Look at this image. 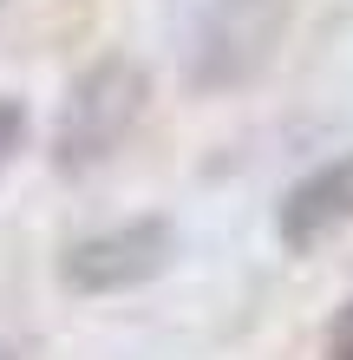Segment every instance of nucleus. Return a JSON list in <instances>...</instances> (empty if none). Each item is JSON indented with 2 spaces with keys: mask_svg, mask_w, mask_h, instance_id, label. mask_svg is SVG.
I'll return each mask as SVG.
<instances>
[{
  "mask_svg": "<svg viewBox=\"0 0 353 360\" xmlns=\"http://www.w3.org/2000/svg\"><path fill=\"white\" fill-rule=\"evenodd\" d=\"M144 105H151V72L131 53H98L86 72L66 86L53 118V171L59 177H86L105 158L124 151V138L138 131Z\"/></svg>",
  "mask_w": 353,
  "mask_h": 360,
  "instance_id": "f257e3e1",
  "label": "nucleus"
},
{
  "mask_svg": "<svg viewBox=\"0 0 353 360\" xmlns=\"http://www.w3.org/2000/svg\"><path fill=\"white\" fill-rule=\"evenodd\" d=\"M301 0H210L190 33V59H183V79L203 98L242 92L275 66L288 27H295Z\"/></svg>",
  "mask_w": 353,
  "mask_h": 360,
  "instance_id": "f03ea898",
  "label": "nucleus"
},
{
  "mask_svg": "<svg viewBox=\"0 0 353 360\" xmlns=\"http://www.w3.org/2000/svg\"><path fill=\"white\" fill-rule=\"evenodd\" d=\"M177 256V223L171 217H131L112 229H92V236L66 243L59 256V282L66 295H124L157 282Z\"/></svg>",
  "mask_w": 353,
  "mask_h": 360,
  "instance_id": "7ed1b4c3",
  "label": "nucleus"
},
{
  "mask_svg": "<svg viewBox=\"0 0 353 360\" xmlns=\"http://www.w3.org/2000/svg\"><path fill=\"white\" fill-rule=\"evenodd\" d=\"M340 229H353V151L314 164L301 184H288V197L275 210V236H281V249H295V256L321 249L327 236H340Z\"/></svg>",
  "mask_w": 353,
  "mask_h": 360,
  "instance_id": "20e7f679",
  "label": "nucleus"
},
{
  "mask_svg": "<svg viewBox=\"0 0 353 360\" xmlns=\"http://www.w3.org/2000/svg\"><path fill=\"white\" fill-rule=\"evenodd\" d=\"M27 151V105L13 92H0V177L13 171V158Z\"/></svg>",
  "mask_w": 353,
  "mask_h": 360,
  "instance_id": "39448f33",
  "label": "nucleus"
},
{
  "mask_svg": "<svg viewBox=\"0 0 353 360\" xmlns=\"http://www.w3.org/2000/svg\"><path fill=\"white\" fill-rule=\"evenodd\" d=\"M334 360H353V302L340 308V321H334Z\"/></svg>",
  "mask_w": 353,
  "mask_h": 360,
  "instance_id": "423d86ee",
  "label": "nucleus"
},
{
  "mask_svg": "<svg viewBox=\"0 0 353 360\" xmlns=\"http://www.w3.org/2000/svg\"><path fill=\"white\" fill-rule=\"evenodd\" d=\"M0 13H7V0H0Z\"/></svg>",
  "mask_w": 353,
  "mask_h": 360,
  "instance_id": "0eeeda50",
  "label": "nucleus"
}]
</instances>
